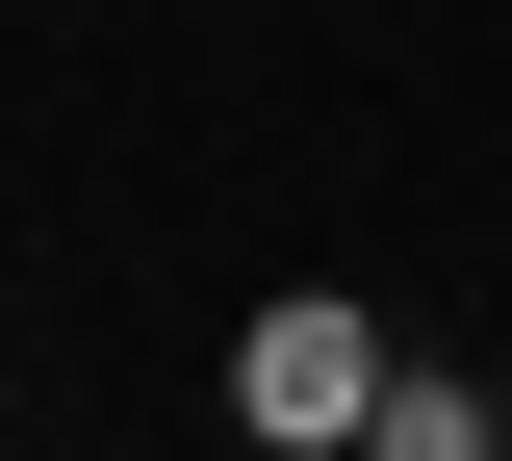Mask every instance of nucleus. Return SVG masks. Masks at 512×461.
Here are the masks:
<instances>
[{
  "label": "nucleus",
  "mask_w": 512,
  "mask_h": 461,
  "mask_svg": "<svg viewBox=\"0 0 512 461\" xmlns=\"http://www.w3.org/2000/svg\"><path fill=\"white\" fill-rule=\"evenodd\" d=\"M384 385H410V333H384L359 282H256V333H231V436L256 461H359Z\"/></svg>",
  "instance_id": "f257e3e1"
},
{
  "label": "nucleus",
  "mask_w": 512,
  "mask_h": 461,
  "mask_svg": "<svg viewBox=\"0 0 512 461\" xmlns=\"http://www.w3.org/2000/svg\"><path fill=\"white\" fill-rule=\"evenodd\" d=\"M359 461H512V385H461V359H410V385H384V436Z\"/></svg>",
  "instance_id": "f03ea898"
}]
</instances>
